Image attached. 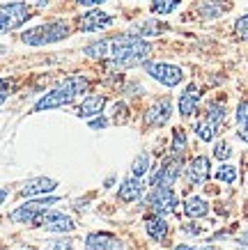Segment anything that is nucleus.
Here are the masks:
<instances>
[{"label": "nucleus", "mask_w": 248, "mask_h": 250, "mask_svg": "<svg viewBox=\"0 0 248 250\" xmlns=\"http://www.w3.org/2000/svg\"><path fill=\"white\" fill-rule=\"evenodd\" d=\"M170 117H173V104H170V99H158V101H154V104L145 110L143 120L147 126L158 129V126H165V124L170 122Z\"/></svg>", "instance_id": "9b49d317"}, {"label": "nucleus", "mask_w": 248, "mask_h": 250, "mask_svg": "<svg viewBox=\"0 0 248 250\" xmlns=\"http://www.w3.org/2000/svg\"><path fill=\"white\" fill-rule=\"evenodd\" d=\"M104 108H106L104 94H90V97H85L81 101V106L76 108V113H78L81 120H92V117H99L104 113Z\"/></svg>", "instance_id": "dca6fc26"}, {"label": "nucleus", "mask_w": 248, "mask_h": 250, "mask_svg": "<svg viewBox=\"0 0 248 250\" xmlns=\"http://www.w3.org/2000/svg\"><path fill=\"white\" fill-rule=\"evenodd\" d=\"M145 74L152 76L157 83L165 85V87H175L184 81V71L177 64H168V62H145L143 64Z\"/></svg>", "instance_id": "0eeeda50"}, {"label": "nucleus", "mask_w": 248, "mask_h": 250, "mask_svg": "<svg viewBox=\"0 0 248 250\" xmlns=\"http://www.w3.org/2000/svg\"><path fill=\"white\" fill-rule=\"evenodd\" d=\"M81 7H97V5H101V2H106V0H76Z\"/></svg>", "instance_id": "473e14b6"}, {"label": "nucleus", "mask_w": 248, "mask_h": 250, "mask_svg": "<svg viewBox=\"0 0 248 250\" xmlns=\"http://www.w3.org/2000/svg\"><path fill=\"white\" fill-rule=\"evenodd\" d=\"M180 170H181V159L180 154H175L170 159H165L161 163L154 177H152V188H173L177 177H180Z\"/></svg>", "instance_id": "6e6552de"}, {"label": "nucleus", "mask_w": 248, "mask_h": 250, "mask_svg": "<svg viewBox=\"0 0 248 250\" xmlns=\"http://www.w3.org/2000/svg\"><path fill=\"white\" fill-rule=\"evenodd\" d=\"M145 232L150 236L152 241H163L165 236H168V223H165L163 216H152V218L145 220Z\"/></svg>", "instance_id": "6ab92c4d"}, {"label": "nucleus", "mask_w": 248, "mask_h": 250, "mask_svg": "<svg viewBox=\"0 0 248 250\" xmlns=\"http://www.w3.org/2000/svg\"><path fill=\"white\" fill-rule=\"evenodd\" d=\"M163 30V28H158V25H154V21H145L140 23V25H134L131 28V32H135L138 37H154V35H158V32Z\"/></svg>", "instance_id": "393cba45"}, {"label": "nucleus", "mask_w": 248, "mask_h": 250, "mask_svg": "<svg viewBox=\"0 0 248 250\" xmlns=\"http://www.w3.org/2000/svg\"><path fill=\"white\" fill-rule=\"evenodd\" d=\"M12 94V81L9 78H0V106L5 104Z\"/></svg>", "instance_id": "7c9ffc66"}, {"label": "nucleus", "mask_w": 248, "mask_h": 250, "mask_svg": "<svg viewBox=\"0 0 248 250\" xmlns=\"http://www.w3.org/2000/svg\"><path fill=\"white\" fill-rule=\"evenodd\" d=\"M186 149V133L184 129H175L173 131V154H184Z\"/></svg>", "instance_id": "bb28decb"}, {"label": "nucleus", "mask_w": 248, "mask_h": 250, "mask_svg": "<svg viewBox=\"0 0 248 250\" xmlns=\"http://www.w3.org/2000/svg\"><path fill=\"white\" fill-rule=\"evenodd\" d=\"M35 225L42 228V229H46V232H74L76 229V223L69 218L67 213L53 211V209H48V211L42 213V216L35 220Z\"/></svg>", "instance_id": "1a4fd4ad"}, {"label": "nucleus", "mask_w": 248, "mask_h": 250, "mask_svg": "<svg viewBox=\"0 0 248 250\" xmlns=\"http://www.w3.org/2000/svg\"><path fill=\"white\" fill-rule=\"evenodd\" d=\"M211 174V166L207 156H196V159L188 161L186 166V179L188 184H204Z\"/></svg>", "instance_id": "2eb2a0df"}, {"label": "nucleus", "mask_w": 248, "mask_h": 250, "mask_svg": "<svg viewBox=\"0 0 248 250\" xmlns=\"http://www.w3.org/2000/svg\"><path fill=\"white\" fill-rule=\"evenodd\" d=\"M150 163H152L150 154H147V152H140L134 159V163H131V177H140V179H143L145 174L150 172Z\"/></svg>", "instance_id": "5701e85b"}, {"label": "nucleus", "mask_w": 248, "mask_h": 250, "mask_svg": "<svg viewBox=\"0 0 248 250\" xmlns=\"http://www.w3.org/2000/svg\"><path fill=\"white\" fill-rule=\"evenodd\" d=\"M216 179L223 184H234L237 182V167L230 166V163H223V166L216 170Z\"/></svg>", "instance_id": "a878e982"}, {"label": "nucleus", "mask_w": 248, "mask_h": 250, "mask_svg": "<svg viewBox=\"0 0 248 250\" xmlns=\"http://www.w3.org/2000/svg\"><path fill=\"white\" fill-rule=\"evenodd\" d=\"M143 190H145V184L140 177H129L124 182L120 184V190H117V197L122 202H135L143 197Z\"/></svg>", "instance_id": "f3484780"}, {"label": "nucleus", "mask_w": 248, "mask_h": 250, "mask_svg": "<svg viewBox=\"0 0 248 250\" xmlns=\"http://www.w3.org/2000/svg\"><path fill=\"white\" fill-rule=\"evenodd\" d=\"M30 2H35L37 7H44V5H46V0H30Z\"/></svg>", "instance_id": "e433bc0d"}, {"label": "nucleus", "mask_w": 248, "mask_h": 250, "mask_svg": "<svg viewBox=\"0 0 248 250\" xmlns=\"http://www.w3.org/2000/svg\"><path fill=\"white\" fill-rule=\"evenodd\" d=\"M223 122H225V106H223V104H209L204 120L196 124V136L200 138V140H204V143H211V140L216 138V133Z\"/></svg>", "instance_id": "39448f33"}, {"label": "nucleus", "mask_w": 248, "mask_h": 250, "mask_svg": "<svg viewBox=\"0 0 248 250\" xmlns=\"http://www.w3.org/2000/svg\"><path fill=\"white\" fill-rule=\"evenodd\" d=\"M239 246H241V248H244V250H248V229H246V232H244V234L239 236Z\"/></svg>", "instance_id": "72a5a7b5"}, {"label": "nucleus", "mask_w": 248, "mask_h": 250, "mask_svg": "<svg viewBox=\"0 0 248 250\" xmlns=\"http://www.w3.org/2000/svg\"><path fill=\"white\" fill-rule=\"evenodd\" d=\"M7 195H9V190H7V188H0V205H2V202L7 200Z\"/></svg>", "instance_id": "f704fd0d"}, {"label": "nucleus", "mask_w": 248, "mask_h": 250, "mask_svg": "<svg viewBox=\"0 0 248 250\" xmlns=\"http://www.w3.org/2000/svg\"><path fill=\"white\" fill-rule=\"evenodd\" d=\"M184 213H186L188 218H204L209 213V205H207V200L193 195L184 202Z\"/></svg>", "instance_id": "aec40b11"}, {"label": "nucleus", "mask_w": 248, "mask_h": 250, "mask_svg": "<svg viewBox=\"0 0 248 250\" xmlns=\"http://www.w3.org/2000/svg\"><path fill=\"white\" fill-rule=\"evenodd\" d=\"M150 51H152V44L145 37H138V35L115 37V39H108V55H106V60H111L117 67H134V64H145Z\"/></svg>", "instance_id": "f257e3e1"}, {"label": "nucleus", "mask_w": 248, "mask_h": 250, "mask_svg": "<svg viewBox=\"0 0 248 250\" xmlns=\"http://www.w3.org/2000/svg\"><path fill=\"white\" fill-rule=\"evenodd\" d=\"M85 90H88V78L69 76V78H65L62 83H58L55 87H51V90L46 92L44 97L32 106V110H35V113H44V110H53V108L69 106V104H74L76 97L83 94Z\"/></svg>", "instance_id": "f03ea898"}, {"label": "nucleus", "mask_w": 248, "mask_h": 250, "mask_svg": "<svg viewBox=\"0 0 248 250\" xmlns=\"http://www.w3.org/2000/svg\"><path fill=\"white\" fill-rule=\"evenodd\" d=\"M175 250H200V248H191V246H177Z\"/></svg>", "instance_id": "c9c22d12"}, {"label": "nucleus", "mask_w": 248, "mask_h": 250, "mask_svg": "<svg viewBox=\"0 0 248 250\" xmlns=\"http://www.w3.org/2000/svg\"><path fill=\"white\" fill-rule=\"evenodd\" d=\"M234 35L241 42H248V14H244L239 21L234 23Z\"/></svg>", "instance_id": "cd10ccee"}, {"label": "nucleus", "mask_w": 248, "mask_h": 250, "mask_svg": "<svg viewBox=\"0 0 248 250\" xmlns=\"http://www.w3.org/2000/svg\"><path fill=\"white\" fill-rule=\"evenodd\" d=\"M69 32H71L69 23L55 19V21H46L42 25H35L30 30H25L21 35V42L25 46H46V44H55V42L67 39Z\"/></svg>", "instance_id": "7ed1b4c3"}, {"label": "nucleus", "mask_w": 248, "mask_h": 250, "mask_svg": "<svg viewBox=\"0 0 248 250\" xmlns=\"http://www.w3.org/2000/svg\"><path fill=\"white\" fill-rule=\"evenodd\" d=\"M58 188V182L51 177H35L30 182H25L19 190L21 197H42V195H51L53 190Z\"/></svg>", "instance_id": "4468645a"}, {"label": "nucleus", "mask_w": 248, "mask_h": 250, "mask_svg": "<svg viewBox=\"0 0 248 250\" xmlns=\"http://www.w3.org/2000/svg\"><path fill=\"white\" fill-rule=\"evenodd\" d=\"M88 124H90L92 129H104L106 124H108V120H104V117L99 115V117H92V120H88Z\"/></svg>", "instance_id": "2f4dec72"}, {"label": "nucleus", "mask_w": 248, "mask_h": 250, "mask_svg": "<svg viewBox=\"0 0 248 250\" xmlns=\"http://www.w3.org/2000/svg\"><path fill=\"white\" fill-rule=\"evenodd\" d=\"M180 5H181V0H152V12L161 16H168V14H173Z\"/></svg>", "instance_id": "b1692460"}, {"label": "nucleus", "mask_w": 248, "mask_h": 250, "mask_svg": "<svg viewBox=\"0 0 248 250\" xmlns=\"http://www.w3.org/2000/svg\"><path fill=\"white\" fill-rule=\"evenodd\" d=\"M200 250H221V248H216V246H204V248H200Z\"/></svg>", "instance_id": "4c0bfd02"}, {"label": "nucleus", "mask_w": 248, "mask_h": 250, "mask_svg": "<svg viewBox=\"0 0 248 250\" xmlns=\"http://www.w3.org/2000/svg\"><path fill=\"white\" fill-rule=\"evenodd\" d=\"M30 19V7L25 2H2L0 5V32H12Z\"/></svg>", "instance_id": "423d86ee"}, {"label": "nucleus", "mask_w": 248, "mask_h": 250, "mask_svg": "<svg viewBox=\"0 0 248 250\" xmlns=\"http://www.w3.org/2000/svg\"><path fill=\"white\" fill-rule=\"evenodd\" d=\"M83 53L92 58V60H106L108 55V39H99V42H92L83 48Z\"/></svg>", "instance_id": "4be33fe9"}, {"label": "nucleus", "mask_w": 248, "mask_h": 250, "mask_svg": "<svg viewBox=\"0 0 248 250\" xmlns=\"http://www.w3.org/2000/svg\"><path fill=\"white\" fill-rule=\"evenodd\" d=\"M76 25L83 32H99L113 25V16L106 14V12H99V9H90L88 14H81L76 19Z\"/></svg>", "instance_id": "f8f14e48"}, {"label": "nucleus", "mask_w": 248, "mask_h": 250, "mask_svg": "<svg viewBox=\"0 0 248 250\" xmlns=\"http://www.w3.org/2000/svg\"><path fill=\"white\" fill-rule=\"evenodd\" d=\"M5 51H7V48H5V46H2V44H0V55H2V53H5Z\"/></svg>", "instance_id": "58836bf2"}, {"label": "nucleus", "mask_w": 248, "mask_h": 250, "mask_svg": "<svg viewBox=\"0 0 248 250\" xmlns=\"http://www.w3.org/2000/svg\"><path fill=\"white\" fill-rule=\"evenodd\" d=\"M85 250H127V246L113 232H90L85 236Z\"/></svg>", "instance_id": "ddd939ff"}, {"label": "nucleus", "mask_w": 248, "mask_h": 250, "mask_svg": "<svg viewBox=\"0 0 248 250\" xmlns=\"http://www.w3.org/2000/svg\"><path fill=\"white\" fill-rule=\"evenodd\" d=\"M147 207L157 216H165V213H173L177 207V195L173 188H152L150 197H147Z\"/></svg>", "instance_id": "9d476101"}, {"label": "nucleus", "mask_w": 248, "mask_h": 250, "mask_svg": "<svg viewBox=\"0 0 248 250\" xmlns=\"http://www.w3.org/2000/svg\"><path fill=\"white\" fill-rule=\"evenodd\" d=\"M55 202H58V197H51V195L32 197L25 205L16 207L14 211H9V220H12V223H32V225H35V220L44 211H48Z\"/></svg>", "instance_id": "20e7f679"}, {"label": "nucleus", "mask_w": 248, "mask_h": 250, "mask_svg": "<svg viewBox=\"0 0 248 250\" xmlns=\"http://www.w3.org/2000/svg\"><path fill=\"white\" fill-rule=\"evenodd\" d=\"M214 156H216L218 161H227L230 156H232V149H230V145H227L225 140L216 143V145H214Z\"/></svg>", "instance_id": "c85d7f7f"}, {"label": "nucleus", "mask_w": 248, "mask_h": 250, "mask_svg": "<svg viewBox=\"0 0 248 250\" xmlns=\"http://www.w3.org/2000/svg\"><path fill=\"white\" fill-rule=\"evenodd\" d=\"M237 136L248 143V101H241L239 106H237Z\"/></svg>", "instance_id": "412c9836"}, {"label": "nucleus", "mask_w": 248, "mask_h": 250, "mask_svg": "<svg viewBox=\"0 0 248 250\" xmlns=\"http://www.w3.org/2000/svg\"><path fill=\"white\" fill-rule=\"evenodd\" d=\"M42 250H74V241L71 239H58V241L46 243Z\"/></svg>", "instance_id": "c756f323"}, {"label": "nucleus", "mask_w": 248, "mask_h": 250, "mask_svg": "<svg viewBox=\"0 0 248 250\" xmlns=\"http://www.w3.org/2000/svg\"><path fill=\"white\" fill-rule=\"evenodd\" d=\"M198 104H200V90H198L196 83H191L180 97V115L181 117H191L198 110Z\"/></svg>", "instance_id": "a211bd4d"}]
</instances>
